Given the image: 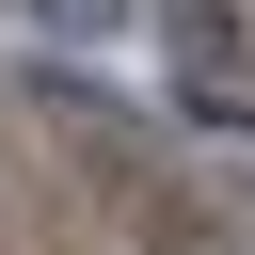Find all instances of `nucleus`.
<instances>
[{
	"label": "nucleus",
	"mask_w": 255,
	"mask_h": 255,
	"mask_svg": "<svg viewBox=\"0 0 255 255\" xmlns=\"http://www.w3.org/2000/svg\"><path fill=\"white\" fill-rule=\"evenodd\" d=\"M143 32H159L175 80H255V16L239 0H143Z\"/></svg>",
	"instance_id": "1"
},
{
	"label": "nucleus",
	"mask_w": 255,
	"mask_h": 255,
	"mask_svg": "<svg viewBox=\"0 0 255 255\" xmlns=\"http://www.w3.org/2000/svg\"><path fill=\"white\" fill-rule=\"evenodd\" d=\"M16 16H32L48 48H128V32H143V0H16Z\"/></svg>",
	"instance_id": "2"
}]
</instances>
